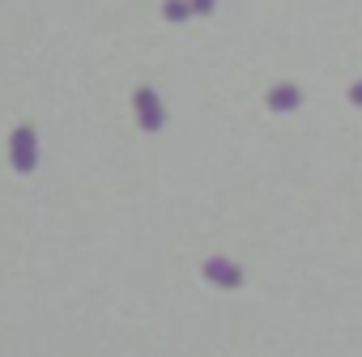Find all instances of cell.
I'll list each match as a JSON object with an SVG mask.
<instances>
[{"instance_id":"cell-4","label":"cell","mask_w":362,"mask_h":357,"mask_svg":"<svg viewBox=\"0 0 362 357\" xmlns=\"http://www.w3.org/2000/svg\"><path fill=\"white\" fill-rule=\"evenodd\" d=\"M205 277H209L214 285H239V268L226 264V260H209V264H205Z\"/></svg>"},{"instance_id":"cell-7","label":"cell","mask_w":362,"mask_h":357,"mask_svg":"<svg viewBox=\"0 0 362 357\" xmlns=\"http://www.w3.org/2000/svg\"><path fill=\"white\" fill-rule=\"evenodd\" d=\"M349 102H354V107H362V81H354V85H349Z\"/></svg>"},{"instance_id":"cell-5","label":"cell","mask_w":362,"mask_h":357,"mask_svg":"<svg viewBox=\"0 0 362 357\" xmlns=\"http://www.w3.org/2000/svg\"><path fill=\"white\" fill-rule=\"evenodd\" d=\"M162 18H166V22H188V18H192V0H166V5H162Z\"/></svg>"},{"instance_id":"cell-1","label":"cell","mask_w":362,"mask_h":357,"mask_svg":"<svg viewBox=\"0 0 362 357\" xmlns=\"http://www.w3.org/2000/svg\"><path fill=\"white\" fill-rule=\"evenodd\" d=\"M132 107H136V119H141V128L145 132H158L162 123H166V111H162V98L149 90V85H141L136 94H132Z\"/></svg>"},{"instance_id":"cell-2","label":"cell","mask_w":362,"mask_h":357,"mask_svg":"<svg viewBox=\"0 0 362 357\" xmlns=\"http://www.w3.org/2000/svg\"><path fill=\"white\" fill-rule=\"evenodd\" d=\"M9 149H13V166H18V170H35V157H39V153H35V128L22 123V128L13 132Z\"/></svg>"},{"instance_id":"cell-6","label":"cell","mask_w":362,"mask_h":357,"mask_svg":"<svg viewBox=\"0 0 362 357\" xmlns=\"http://www.w3.org/2000/svg\"><path fill=\"white\" fill-rule=\"evenodd\" d=\"M214 9H218V0H192V13H201V18L214 13Z\"/></svg>"},{"instance_id":"cell-3","label":"cell","mask_w":362,"mask_h":357,"mask_svg":"<svg viewBox=\"0 0 362 357\" xmlns=\"http://www.w3.org/2000/svg\"><path fill=\"white\" fill-rule=\"evenodd\" d=\"M298 102H303L298 85H273L269 90V111H298Z\"/></svg>"}]
</instances>
